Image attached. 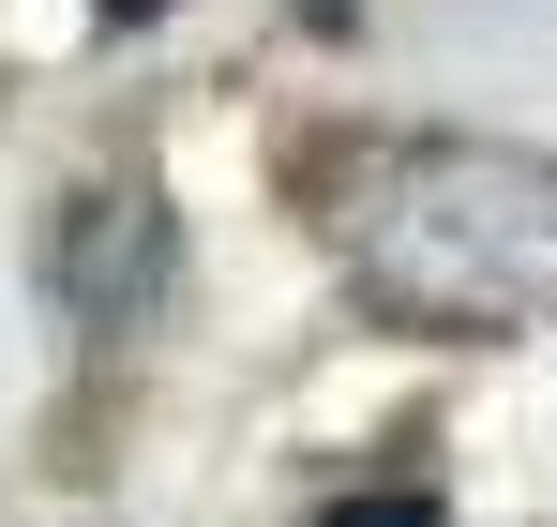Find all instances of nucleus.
<instances>
[{
  "label": "nucleus",
  "mask_w": 557,
  "mask_h": 527,
  "mask_svg": "<svg viewBox=\"0 0 557 527\" xmlns=\"http://www.w3.org/2000/svg\"><path fill=\"white\" fill-rule=\"evenodd\" d=\"M136 15H166V0H106V30H136Z\"/></svg>",
  "instance_id": "20e7f679"
},
{
  "label": "nucleus",
  "mask_w": 557,
  "mask_h": 527,
  "mask_svg": "<svg viewBox=\"0 0 557 527\" xmlns=\"http://www.w3.org/2000/svg\"><path fill=\"white\" fill-rule=\"evenodd\" d=\"M301 527H453V513H437V482H362V498H332Z\"/></svg>",
  "instance_id": "7ed1b4c3"
},
{
  "label": "nucleus",
  "mask_w": 557,
  "mask_h": 527,
  "mask_svg": "<svg viewBox=\"0 0 557 527\" xmlns=\"http://www.w3.org/2000/svg\"><path fill=\"white\" fill-rule=\"evenodd\" d=\"M166 271H182V242H166V196L151 181H76L46 211V302L76 332H136L166 302Z\"/></svg>",
  "instance_id": "f03ea898"
},
{
  "label": "nucleus",
  "mask_w": 557,
  "mask_h": 527,
  "mask_svg": "<svg viewBox=\"0 0 557 527\" xmlns=\"http://www.w3.org/2000/svg\"><path fill=\"white\" fill-rule=\"evenodd\" d=\"M301 211L347 257L362 317L422 347L557 332V151L512 136H317Z\"/></svg>",
  "instance_id": "f257e3e1"
}]
</instances>
